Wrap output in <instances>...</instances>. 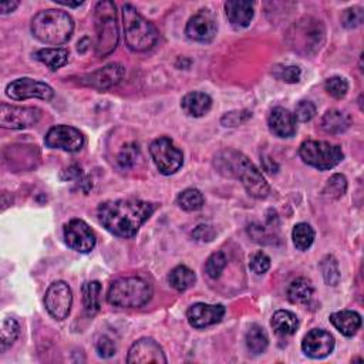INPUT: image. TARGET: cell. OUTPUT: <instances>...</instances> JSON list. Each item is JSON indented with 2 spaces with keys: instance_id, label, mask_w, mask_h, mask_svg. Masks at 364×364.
I'll return each mask as SVG.
<instances>
[{
  "instance_id": "obj_1",
  "label": "cell",
  "mask_w": 364,
  "mask_h": 364,
  "mask_svg": "<svg viewBox=\"0 0 364 364\" xmlns=\"http://www.w3.org/2000/svg\"><path fill=\"white\" fill-rule=\"evenodd\" d=\"M156 205L141 200H116L105 201L97 209L100 224L120 238H133L151 218Z\"/></svg>"
},
{
  "instance_id": "obj_2",
  "label": "cell",
  "mask_w": 364,
  "mask_h": 364,
  "mask_svg": "<svg viewBox=\"0 0 364 364\" xmlns=\"http://www.w3.org/2000/svg\"><path fill=\"white\" fill-rule=\"evenodd\" d=\"M33 36L45 45L60 46L69 41L74 32V20L63 10L49 9L39 12L30 25Z\"/></svg>"
},
{
  "instance_id": "obj_3",
  "label": "cell",
  "mask_w": 364,
  "mask_h": 364,
  "mask_svg": "<svg viewBox=\"0 0 364 364\" xmlns=\"http://www.w3.org/2000/svg\"><path fill=\"white\" fill-rule=\"evenodd\" d=\"M124 39L127 47L141 53L153 49L158 41V32L151 21H148L133 5L122 6Z\"/></svg>"
},
{
  "instance_id": "obj_4",
  "label": "cell",
  "mask_w": 364,
  "mask_h": 364,
  "mask_svg": "<svg viewBox=\"0 0 364 364\" xmlns=\"http://www.w3.org/2000/svg\"><path fill=\"white\" fill-rule=\"evenodd\" d=\"M153 288L141 277H121L111 283L107 302L116 308L136 309L151 301Z\"/></svg>"
},
{
  "instance_id": "obj_5",
  "label": "cell",
  "mask_w": 364,
  "mask_h": 364,
  "mask_svg": "<svg viewBox=\"0 0 364 364\" xmlns=\"http://www.w3.org/2000/svg\"><path fill=\"white\" fill-rule=\"evenodd\" d=\"M96 26V54L105 57L111 54L118 45V25L116 5L110 0L98 2L94 10Z\"/></svg>"
},
{
  "instance_id": "obj_6",
  "label": "cell",
  "mask_w": 364,
  "mask_h": 364,
  "mask_svg": "<svg viewBox=\"0 0 364 364\" xmlns=\"http://www.w3.org/2000/svg\"><path fill=\"white\" fill-rule=\"evenodd\" d=\"M290 45L296 52L314 53L325 41V28L322 21L313 17H303L289 32Z\"/></svg>"
},
{
  "instance_id": "obj_7",
  "label": "cell",
  "mask_w": 364,
  "mask_h": 364,
  "mask_svg": "<svg viewBox=\"0 0 364 364\" xmlns=\"http://www.w3.org/2000/svg\"><path fill=\"white\" fill-rule=\"evenodd\" d=\"M299 156L305 164L314 167L320 171H328L339 165L343 160V151L339 145L326 141L308 140L299 148Z\"/></svg>"
},
{
  "instance_id": "obj_8",
  "label": "cell",
  "mask_w": 364,
  "mask_h": 364,
  "mask_svg": "<svg viewBox=\"0 0 364 364\" xmlns=\"http://www.w3.org/2000/svg\"><path fill=\"white\" fill-rule=\"evenodd\" d=\"M149 154L162 175H173L184 164L182 151L177 144L168 138L160 137L149 145Z\"/></svg>"
},
{
  "instance_id": "obj_9",
  "label": "cell",
  "mask_w": 364,
  "mask_h": 364,
  "mask_svg": "<svg viewBox=\"0 0 364 364\" xmlns=\"http://www.w3.org/2000/svg\"><path fill=\"white\" fill-rule=\"evenodd\" d=\"M6 96L16 101H23L29 98H40L49 101L53 98L54 92L46 83L25 77L9 83L6 87Z\"/></svg>"
},
{
  "instance_id": "obj_10",
  "label": "cell",
  "mask_w": 364,
  "mask_h": 364,
  "mask_svg": "<svg viewBox=\"0 0 364 364\" xmlns=\"http://www.w3.org/2000/svg\"><path fill=\"white\" fill-rule=\"evenodd\" d=\"M41 118V111L36 107H17L2 104L0 107V125L10 130H23L34 124Z\"/></svg>"
},
{
  "instance_id": "obj_11",
  "label": "cell",
  "mask_w": 364,
  "mask_h": 364,
  "mask_svg": "<svg viewBox=\"0 0 364 364\" xmlns=\"http://www.w3.org/2000/svg\"><path fill=\"white\" fill-rule=\"evenodd\" d=\"M45 305L47 312L57 320H64L72 310L73 305V293L70 286L63 282L57 281L53 282L45 296Z\"/></svg>"
},
{
  "instance_id": "obj_12",
  "label": "cell",
  "mask_w": 364,
  "mask_h": 364,
  "mask_svg": "<svg viewBox=\"0 0 364 364\" xmlns=\"http://www.w3.org/2000/svg\"><path fill=\"white\" fill-rule=\"evenodd\" d=\"M49 148L61 149L66 153H77L84 145V136L80 130L70 125L52 127L45 137Z\"/></svg>"
},
{
  "instance_id": "obj_13",
  "label": "cell",
  "mask_w": 364,
  "mask_h": 364,
  "mask_svg": "<svg viewBox=\"0 0 364 364\" xmlns=\"http://www.w3.org/2000/svg\"><path fill=\"white\" fill-rule=\"evenodd\" d=\"M64 241L67 246L80 253H89L96 246V233L81 220H72L64 225Z\"/></svg>"
},
{
  "instance_id": "obj_14",
  "label": "cell",
  "mask_w": 364,
  "mask_h": 364,
  "mask_svg": "<svg viewBox=\"0 0 364 364\" xmlns=\"http://www.w3.org/2000/svg\"><path fill=\"white\" fill-rule=\"evenodd\" d=\"M218 30L217 19L211 10H200L195 16H192L185 28V34L194 41L208 43L213 40Z\"/></svg>"
},
{
  "instance_id": "obj_15",
  "label": "cell",
  "mask_w": 364,
  "mask_h": 364,
  "mask_svg": "<svg viewBox=\"0 0 364 364\" xmlns=\"http://www.w3.org/2000/svg\"><path fill=\"white\" fill-rule=\"evenodd\" d=\"M125 74L124 66L118 63H111L107 64L105 67L98 69L90 74H85L81 77V84L89 85L92 89L96 90H107L111 89L114 85H117Z\"/></svg>"
},
{
  "instance_id": "obj_16",
  "label": "cell",
  "mask_w": 364,
  "mask_h": 364,
  "mask_svg": "<svg viewBox=\"0 0 364 364\" xmlns=\"http://www.w3.org/2000/svg\"><path fill=\"white\" fill-rule=\"evenodd\" d=\"M127 363L147 364V363H167V357L154 339H141L131 346L127 356Z\"/></svg>"
},
{
  "instance_id": "obj_17",
  "label": "cell",
  "mask_w": 364,
  "mask_h": 364,
  "mask_svg": "<svg viewBox=\"0 0 364 364\" xmlns=\"http://www.w3.org/2000/svg\"><path fill=\"white\" fill-rule=\"evenodd\" d=\"M334 345V337L329 332L323 329H313L305 336L302 350L310 358H325L333 352Z\"/></svg>"
},
{
  "instance_id": "obj_18",
  "label": "cell",
  "mask_w": 364,
  "mask_h": 364,
  "mask_svg": "<svg viewBox=\"0 0 364 364\" xmlns=\"http://www.w3.org/2000/svg\"><path fill=\"white\" fill-rule=\"evenodd\" d=\"M224 314H225V308L222 305H206V303L192 305L186 312L189 325L195 329H204L220 323Z\"/></svg>"
},
{
  "instance_id": "obj_19",
  "label": "cell",
  "mask_w": 364,
  "mask_h": 364,
  "mask_svg": "<svg viewBox=\"0 0 364 364\" xmlns=\"http://www.w3.org/2000/svg\"><path fill=\"white\" fill-rule=\"evenodd\" d=\"M238 180H241L242 185L245 186L246 192L250 197L262 200L269 195L270 186L268 181L265 180L261 171L250 162V160H248L246 164L244 165L242 171L238 175Z\"/></svg>"
},
{
  "instance_id": "obj_20",
  "label": "cell",
  "mask_w": 364,
  "mask_h": 364,
  "mask_svg": "<svg viewBox=\"0 0 364 364\" xmlns=\"http://www.w3.org/2000/svg\"><path fill=\"white\" fill-rule=\"evenodd\" d=\"M268 125L272 134L281 138L293 137L296 133V118L283 107H275L268 118Z\"/></svg>"
},
{
  "instance_id": "obj_21",
  "label": "cell",
  "mask_w": 364,
  "mask_h": 364,
  "mask_svg": "<svg viewBox=\"0 0 364 364\" xmlns=\"http://www.w3.org/2000/svg\"><path fill=\"white\" fill-rule=\"evenodd\" d=\"M226 17L235 29H244L250 25L253 19V3L241 2V0H231L225 3Z\"/></svg>"
},
{
  "instance_id": "obj_22",
  "label": "cell",
  "mask_w": 364,
  "mask_h": 364,
  "mask_svg": "<svg viewBox=\"0 0 364 364\" xmlns=\"http://www.w3.org/2000/svg\"><path fill=\"white\" fill-rule=\"evenodd\" d=\"M330 322L341 334L352 337L361 328V316L353 310H341L330 314Z\"/></svg>"
},
{
  "instance_id": "obj_23",
  "label": "cell",
  "mask_w": 364,
  "mask_h": 364,
  "mask_svg": "<svg viewBox=\"0 0 364 364\" xmlns=\"http://www.w3.org/2000/svg\"><path fill=\"white\" fill-rule=\"evenodd\" d=\"M182 110L189 117H202L205 116L212 107V98L201 92H192L188 93L181 103Z\"/></svg>"
},
{
  "instance_id": "obj_24",
  "label": "cell",
  "mask_w": 364,
  "mask_h": 364,
  "mask_svg": "<svg viewBox=\"0 0 364 364\" xmlns=\"http://www.w3.org/2000/svg\"><path fill=\"white\" fill-rule=\"evenodd\" d=\"M352 125V117L340 110H329L322 118V128L328 134H341Z\"/></svg>"
},
{
  "instance_id": "obj_25",
  "label": "cell",
  "mask_w": 364,
  "mask_h": 364,
  "mask_svg": "<svg viewBox=\"0 0 364 364\" xmlns=\"http://www.w3.org/2000/svg\"><path fill=\"white\" fill-rule=\"evenodd\" d=\"M270 325L276 334L286 337V336H292L296 333L299 328V319L295 313L289 310H277L272 316Z\"/></svg>"
},
{
  "instance_id": "obj_26",
  "label": "cell",
  "mask_w": 364,
  "mask_h": 364,
  "mask_svg": "<svg viewBox=\"0 0 364 364\" xmlns=\"http://www.w3.org/2000/svg\"><path fill=\"white\" fill-rule=\"evenodd\" d=\"M168 282L178 292H185L195 285L197 276H195V272L189 269L188 266L180 265L171 270L168 276Z\"/></svg>"
},
{
  "instance_id": "obj_27",
  "label": "cell",
  "mask_w": 364,
  "mask_h": 364,
  "mask_svg": "<svg viewBox=\"0 0 364 364\" xmlns=\"http://www.w3.org/2000/svg\"><path fill=\"white\" fill-rule=\"evenodd\" d=\"M83 292V305L87 316L93 317L100 312V295H101V285L98 282H87L81 288Z\"/></svg>"
},
{
  "instance_id": "obj_28",
  "label": "cell",
  "mask_w": 364,
  "mask_h": 364,
  "mask_svg": "<svg viewBox=\"0 0 364 364\" xmlns=\"http://www.w3.org/2000/svg\"><path fill=\"white\" fill-rule=\"evenodd\" d=\"M34 58L40 63L46 64L50 70H58L66 66L69 61V50L66 49H41L34 54Z\"/></svg>"
},
{
  "instance_id": "obj_29",
  "label": "cell",
  "mask_w": 364,
  "mask_h": 364,
  "mask_svg": "<svg viewBox=\"0 0 364 364\" xmlns=\"http://www.w3.org/2000/svg\"><path fill=\"white\" fill-rule=\"evenodd\" d=\"M313 296V286L310 281L305 279V277H297L295 279L288 289V297L293 305H302L308 303Z\"/></svg>"
},
{
  "instance_id": "obj_30",
  "label": "cell",
  "mask_w": 364,
  "mask_h": 364,
  "mask_svg": "<svg viewBox=\"0 0 364 364\" xmlns=\"http://www.w3.org/2000/svg\"><path fill=\"white\" fill-rule=\"evenodd\" d=\"M245 341L248 350L252 354H262L269 345V337L262 326L252 325L246 332Z\"/></svg>"
},
{
  "instance_id": "obj_31",
  "label": "cell",
  "mask_w": 364,
  "mask_h": 364,
  "mask_svg": "<svg viewBox=\"0 0 364 364\" xmlns=\"http://www.w3.org/2000/svg\"><path fill=\"white\" fill-rule=\"evenodd\" d=\"M292 239L299 250H308L314 241V231L309 224L301 222L293 228L292 232Z\"/></svg>"
},
{
  "instance_id": "obj_32",
  "label": "cell",
  "mask_w": 364,
  "mask_h": 364,
  "mask_svg": "<svg viewBox=\"0 0 364 364\" xmlns=\"http://www.w3.org/2000/svg\"><path fill=\"white\" fill-rule=\"evenodd\" d=\"M20 328L17 320L13 317H6L2 322V330H0V352H6L19 336Z\"/></svg>"
},
{
  "instance_id": "obj_33",
  "label": "cell",
  "mask_w": 364,
  "mask_h": 364,
  "mask_svg": "<svg viewBox=\"0 0 364 364\" xmlns=\"http://www.w3.org/2000/svg\"><path fill=\"white\" fill-rule=\"evenodd\" d=\"M177 202H178L181 209H184L186 212H194V211H198L204 206V195L198 189L188 188L184 192H181Z\"/></svg>"
},
{
  "instance_id": "obj_34",
  "label": "cell",
  "mask_w": 364,
  "mask_h": 364,
  "mask_svg": "<svg viewBox=\"0 0 364 364\" xmlns=\"http://www.w3.org/2000/svg\"><path fill=\"white\" fill-rule=\"evenodd\" d=\"M346 191H347L346 177L341 174H334L326 182L323 194L332 200H339L340 197H343L346 194Z\"/></svg>"
},
{
  "instance_id": "obj_35",
  "label": "cell",
  "mask_w": 364,
  "mask_h": 364,
  "mask_svg": "<svg viewBox=\"0 0 364 364\" xmlns=\"http://www.w3.org/2000/svg\"><path fill=\"white\" fill-rule=\"evenodd\" d=\"M225 268H226V256L222 252L212 253L205 264V272L208 273L211 279H218Z\"/></svg>"
},
{
  "instance_id": "obj_36",
  "label": "cell",
  "mask_w": 364,
  "mask_h": 364,
  "mask_svg": "<svg viewBox=\"0 0 364 364\" xmlns=\"http://www.w3.org/2000/svg\"><path fill=\"white\" fill-rule=\"evenodd\" d=\"M320 269H322L323 277L329 286H336L339 283L340 270H339V264L333 256H326L322 264H320Z\"/></svg>"
},
{
  "instance_id": "obj_37",
  "label": "cell",
  "mask_w": 364,
  "mask_h": 364,
  "mask_svg": "<svg viewBox=\"0 0 364 364\" xmlns=\"http://www.w3.org/2000/svg\"><path fill=\"white\" fill-rule=\"evenodd\" d=\"M325 89H326V92H328L329 96H332L333 98L340 100V98H343L347 94V92H349V83L343 77L334 76V77H330V78L326 80Z\"/></svg>"
},
{
  "instance_id": "obj_38",
  "label": "cell",
  "mask_w": 364,
  "mask_h": 364,
  "mask_svg": "<svg viewBox=\"0 0 364 364\" xmlns=\"http://www.w3.org/2000/svg\"><path fill=\"white\" fill-rule=\"evenodd\" d=\"M272 74L277 80L289 83V84H295L301 80L302 70H301V67H297V66H279V64H277V66L273 67Z\"/></svg>"
},
{
  "instance_id": "obj_39",
  "label": "cell",
  "mask_w": 364,
  "mask_h": 364,
  "mask_svg": "<svg viewBox=\"0 0 364 364\" xmlns=\"http://www.w3.org/2000/svg\"><path fill=\"white\" fill-rule=\"evenodd\" d=\"M140 156V148L136 142L125 144L118 154V162L122 168L133 167L137 162V158Z\"/></svg>"
},
{
  "instance_id": "obj_40",
  "label": "cell",
  "mask_w": 364,
  "mask_h": 364,
  "mask_svg": "<svg viewBox=\"0 0 364 364\" xmlns=\"http://www.w3.org/2000/svg\"><path fill=\"white\" fill-rule=\"evenodd\" d=\"M249 268L256 275H264L270 268V258L262 250L255 252L249 259Z\"/></svg>"
},
{
  "instance_id": "obj_41",
  "label": "cell",
  "mask_w": 364,
  "mask_h": 364,
  "mask_svg": "<svg viewBox=\"0 0 364 364\" xmlns=\"http://www.w3.org/2000/svg\"><path fill=\"white\" fill-rule=\"evenodd\" d=\"M361 23H363V9L358 6L345 10L343 16H341V25H343L346 29H356Z\"/></svg>"
},
{
  "instance_id": "obj_42",
  "label": "cell",
  "mask_w": 364,
  "mask_h": 364,
  "mask_svg": "<svg viewBox=\"0 0 364 364\" xmlns=\"http://www.w3.org/2000/svg\"><path fill=\"white\" fill-rule=\"evenodd\" d=\"M295 118L301 122H308L316 116V105L310 101H299L295 109Z\"/></svg>"
},
{
  "instance_id": "obj_43",
  "label": "cell",
  "mask_w": 364,
  "mask_h": 364,
  "mask_svg": "<svg viewBox=\"0 0 364 364\" xmlns=\"http://www.w3.org/2000/svg\"><path fill=\"white\" fill-rule=\"evenodd\" d=\"M252 117V113L250 111H246V110H241V111H231V113H226L221 122L222 125L225 127H238L244 122H246L249 118Z\"/></svg>"
},
{
  "instance_id": "obj_44",
  "label": "cell",
  "mask_w": 364,
  "mask_h": 364,
  "mask_svg": "<svg viewBox=\"0 0 364 364\" xmlns=\"http://www.w3.org/2000/svg\"><path fill=\"white\" fill-rule=\"evenodd\" d=\"M96 347H97L98 356L103 357V358H110L117 352L116 343H114V341L110 337H107V336H103V337L98 339Z\"/></svg>"
},
{
  "instance_id": "obj_45",
  "label": "cell",
  "mask_w": 364,
  "mask_h": 364,
  "mask_svg": "<svg viewBox=\"0 0 364 364\" xmlns=\"http://www.w3.org/2000/svg\"><path fill=\"white\" fill-rule=\"evenodd\" d=\"M192 237H194L200 242H211L215 237V231L212 229L209 225H200L194 232H192Z\"/></svg>"
},
{
  "instance_id": "obj_46",
  "label": "cell",
  "mask_w": 364,
  "mask_h": 364,
  "mask_svg": "<svg viewBox=\"0 0 364 364\" xmlns=\"http://www.w3.org/2000/svg\"><path fill=\"white\" fill-rule=\"evenodd\" d=\"M17 6H19V2H2V3H0V13H2V14L10 13V12H13Z\"/></svg>"
},
{
  "instance_id": "obj_47",
  "label": "cell",
  "mask_w": 364,
  "mask_h": 364,
  "mask_svg": "<svg viewBox=\"0 0 364 364\" xmlns=\"http://www.w3.org/2000/svg\"><path fill=\"white\" fill-rule=\"evenodd\" d=\"M56 3L63 5V6H67V8H78L83 5V2H77V3H67V2H61V0H56Z\"/></svg>"
}]
</instances>
